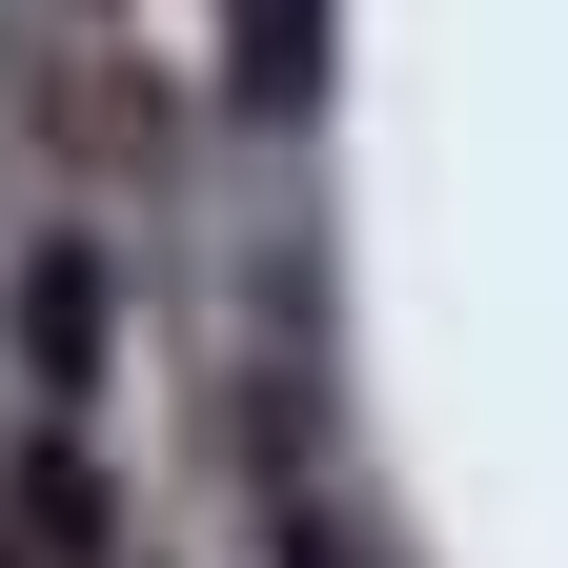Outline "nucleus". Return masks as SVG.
<instances>
[{"mask_svg":"<svg viewBox=\"0 0 568 568\" xmlns=\"http://www.w3.org/2000/svg\"><path fill=\"white\" fill-rule=\"evenodd\" d=\"M284 568H366V548H345V528H284Z\"/></svg>","mask_w":568,"mask_h":568,"instance_id":"4","label":"nucleus"},{"mask_svg":"<svg viewBox=\"0 0 568 568\" xmlns=\"http://www.w3.org/2000/svg\"><path fill=\"white\" fill-rule=\"evenodd\" d=\"M224 102H244V122L325 102V0H224Z\"/></svg>","mask_w":568,"mask_h":568,"instance_id":"1","label":"nucleus"},{"mask_svg":"<svg viewBox=\"0 0 568 568\" xmlns=\"http://www.w3.org/2000/svg\"><path fill=\"white\" fill-rule=\"evenodd\" d=\"M102 325H122V305H102V264H82V244H41V264H21V345L82 386V366H102Z\"/></svg>","mask_w":568,"mask_h":568,"instance_id":"2","label":"nucleus"},{"mask_svg":"<svg viewBox=\"0 0 568 568\" xmlns=\"http://www.w3.org/2000/svg\"><path fill=\"white\" fill-rule=\"evenodd\" d=\"M21 528H41V548H102V467L41 447V467H21Z\"/></svg>","mask_w":568,"mask_h":568,"instance_id":"3","label":"nucleus"}]
</instances>
